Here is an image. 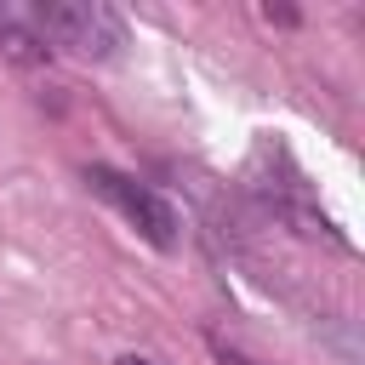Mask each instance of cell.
<instances>
[{
    "label": "cell",
    "instance_id": "cell-1",
    "mask_svg": "<svg viewBox=\"0 0 365 365\" xmlns=\"http://www.w3.org/2000/svg\"><path fill=\"white\" fill-rule=\"evenodd\" d=\"M251 194H257V200H262V211H268V217H279L291 234L348 245V240L325 222V211L314 205V194H308V182H302L297 160H291L274 137H262V143H257V154H251Z\"/></svg>",
    "mask_w": 365,
    "mask_h": 365
},
{
    "label": "cell",
    "instance_id": "cell-2",
    "mask_svg": "<svg viewBox=\"0 0 365 365\" xmlns=\"http://www.w3.org/2000/svg\"><path fill=\"white\" fill-rule=\"evenodd\" d=\"M29 23H34L40 40H57L74 57H91V63H108L125 46V17L103 0H40L29 11Z\"/></svg>",
    "mask_w": 365,
    "mask_h": 365
},
{
    "label": "cell",
    "instance_id": "cell-4",
    "mask_svg": "<svg viewBox=\"0 0 365 365\" xmlns=\"http://www.w3.org/2000/svg\"><path fill=\"white\" fill-rule=\"evenodd\" d=\"M46 51H51V46L34 34V23L17 17L11 6H0V57H11V63H23V68H40Z\"/></svg>",
    "mask_w": 365,
    "mask_h": 365
},
{
    "label": "cell",
    "instance_id": "cell-6",
    "mask_svg": "<svg viewBox=\"0 0 365 365\" xmlns=\"http://www.w3.org/2000/svg\"><path fill=\"white\" fill-rule=\"evenodd\" d=\"M262 17H268V23H285V29H291V23H297V11H291V6H274V0H268V6H262Z\"/></svg>",
    "mask_w": 365,
    "mask_h": 365
},
{
    "label": "cell",
    "instance_id": "cell-7",
    "mask_svg": "<svg viewBox=\"0 0 365 365\" xmlns=\"http://www.w3.org/2000/svg\"><path fill=\"white\" fill-rule=\"evenodd\" d=\"M114 365H154V359H143V354H120Z\"/></svg>",
    "mask_w": 365,
    "mask_h": 365
},
{
    "label": "cell",
    "instance_id": "cell-3",
    "mask_svg": "<svg viewBox=\"0 0 365 365\" xmlns=\"http://www.w3.org/2000/svg\"><path fill=\"white\" fill-rule=\"evenodd\" d=\"M86 188H91L97 200H108L154 251H171V245L182 240L177 205H171L165 194H154L148 182H137V177H125V171H114V165H86Z\"/></svg>",
    "mask_w": 365,
    "mask_h": 365
},
{
    "label": "cell",
    "instance_id": "cell-5",
    "mask_svg": "<svg viewBox=\"0 0 365 365\" xmlns=\"http://www.w3.org/2000/svg\"><path fill=\"white\" fill-rule=\"evenodd\" d=\"M211 354H217V365H257L251 354H240V348H228L222 336H211Z\"/></svg>",
    "mask_w": 365,
    "mask_h": 365
}]
</instances>
